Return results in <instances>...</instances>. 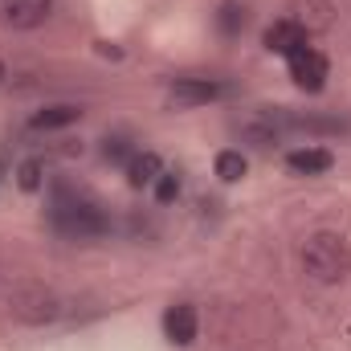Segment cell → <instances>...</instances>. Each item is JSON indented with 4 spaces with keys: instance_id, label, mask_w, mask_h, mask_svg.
Listing matches in <instances>:
<instances>
[{
    "instance_id": "obj_15",
    "label": "cell",
    "mask_w": 351,
    "mask_h": 351,
    "mask_svg": "<svg viewBox=\"0 0 351 351\" xmlns=\"http://www.w3.org/2000/svg\"><path fill=\"white\" fill-rule=\"evenodd\" d=\"M41 172H45L41 160H25V164L16 168V184H21L25 192H37V188H41Z\"/></svg>"
},
{
    "instance_id": "obj_6",
    "label": "cell",
    "mask_w": 351,
    "mask_h": 351,
    "mask_svg": "<svg viewBox=\"0 0 351 351\" xmlns=\"http://www.w3.org/2000/svg\"><path fill=\"white\" fill-rule=\"evenodd\" d=\"M286 66H290V78H294V86H298V90L319 94V90L327 86L331 66H327V58H323L315 45H306V49H298L294 58H286Z\"/></svg>"
},
{
    "instance_id": "obj_5",
    "label": "cell",
    "mask_w": 351,
    "mask_h": 351,
    "mask_svg": "<svg viewBox=\"0 0 351 351\" xmlns=\"http://www.w3.org/2000/svg\"><path fill=\"white\" fill-rule=\"evenodd\" d=\"M233 131H237V139L250 143V147H274V143H282V135H286L278 110H254V114L237 119Z\"/></svg>"
},
{
    "instance_id": "obj_9",
    "label": "cell",
    "mask_w": 351,
    "mask_h": 351,
    "mask_svg": "<svg viewBox=\"0 0 351 351\" xmlns=\"http://www.w3.org/2000/svg\"><path fill=\"white\" fill-rule=\"evenodd\" d=\"M196 331H200V315H196L192 302H172L164 311V335H168V343L188 348V343H196Z\"/></svg>"
},
{
    "instance_id": "obj_13",
    "label": "cell",
    "mask_w": 351,
    "mask_h": 351,
    "mask_svg": "<svg viewBox=\"0 0 351 351\" xmlns=\"http://www.w3.org/2000/svg\"><path fill=\"white\" fill-rule=\"evenodd\" d=\"M217 180H225V184H237V180H245L250 172V160L237 152V147H225V152H217Z\"/></svg>"
},
{
    "instance_id": "obj_14",
    "label": "cell",
    "mask_w": 351,
    "mask_h": 351,
    "mask_svg": "<svg viewBox=\"0 0 351 351\" xmlns=\"http://www.w3.org/2000/svg\"><path fill=\"white\" fill-rule=\"evenodd\" d=\"M102 160H106V164H123V168H127V164L135 160V147H131L123 135H110V139H102Z\"/></svg>"
},
{
    "instance_id": "obj_10",
    "label": "cell",
    "mask_w": 351,
    "mask_h": 351,
    "mask_svg": "<svg viewBox=\"0 0 351 351\" xmlns=\"http://www.w3.org/2000/svg\"><path fill=\"white\" fill-rule=\"evenodd\" d=\"M286 168L294 176H327L335 168V156L327 152V147H315V143H306V147H294V152H286Z\"/></svg>"
},
{
    "instance_id": "obj_2",
    "label": "cell",
    "mask_w": 351,
    "mask_h": 351,
    "mask_svg": "<svg viewBox=\"0 0 351 351\" xmlns=\"http://www.w3.org/2000/svg\"><path fill=\"white\" fill-rule=\"evenodd\" d=\"M302 274L319 286H339L351 274V241L335 229H315L298 250Z\"/></svg>"
},
{
    "instance_id": "obj_3",
    "label": "cell",
    "mask_w": 351,
    "mask_h": 351,
    "mask_svg": "<svg viewBox=\"0 0 351 351\" xmlns=\"http://www.w3.org/2000/svg\"><path fill=\"white\" fill-rule=\"evenodd\" d=\"M8 315L25 327H45L62 315V298L41 282H16L8 290Z\"/></svg>"
},
{
    "instance_id": "obj_1",
    "label": "cell",
    "mask_w": 351,
    "mask_h": 351,
    "mask_svg": "<svg viewBox=\"0 0 351 351\" xmlns=\"http://www.w3.org/2000/svg\"><path fill=\"white\" fill-rule=\"evenodd\" d=\"M49 229L62 237V241H98L110 233V217L102 213L98 200H90L74 188H53V200H49Z\"/></svg>"
},
{
    "instance_id": "obj_17",
    "label": "cell",
    "mask_w": 351,
    "mask_h": 351,
    "mask_svg": "<svg viewBox=\"0 0 351 351\" xmlns=\"http://www.w3.org/2000/svg\"><path fill=\"white\" fill-rule=\"evenodd\" d=\"M241 25H245V8H237V4H225V8H221V29H225V33H237Z\"/></svg>"
},
{
    "instance_id": "obj_4",
    "label": "cell",
    "mask_w": 351,
    "mask_h": 351,
    "mask_svg": "<svg viewBox=\"0 0 351 351\" xmlns=\"http://www.w3.org/2000/svg\"><path fill=\"white\" fill-rule=\"evenodd\" d=\"M53 16V0H0V29L29 33Z\"/></svg>"
},
{
    "instance_id": "obj_11",
    "label": "cell",
    "mask_w": 351,
    "mask_h": 351,
    "mask_svg": "<svg viewBox=\"0 0 351 351\" xmlns=\"http://www.w3.org/2000/svg\"><path fill=\"white\" fill-rule=\"evenodd\" d=\"M82 119V106L74 102H58V106H45L29 119V131H62V127H74Z\"/></svg>"
},
{
    "instance_id": "obj_7",
    "label": "cell",
    "mask_w": 351,
    "mask_h": 351,
    "mask_svg": "<svg viewBox=\"0 0 351 351\" xmlns=\"http://www.w3.org/2000/svg\"><path fill=\"white\" fill-rule=\"evenodd\" d=\"M221 94H225V86L213 82V78H176L172 86H168V106H176V110H196V106L217 102Z\"/></svg>"
},
{
    "instance_id": "obj_16",
    "label": "cell",
    "mask_w": 351,
    "mask_h": 351,
    "mask_svg": "<svg viewBox=\"0 0 351 351\" xmlns=\"http://www.w3.org/2000/svg\"><path fill=\"white\" fill-rule=\"evenodd\" d=\"M176 196H180V176L176 172H160L156 176V200H160V204H172Z\"/></svg>"
},
{
    "instance_id": "obj_8",
    "label": "cell",
    "mask_w": 351,
    "mask_h": 351,
    "mask_svg": "<svg viewBox=\"0 0 351 351\" xmlns=\"http://www.w3.org/2000/svg\"><path fill=\"white\" fill-rule=\"evenodd\" d=\"M265 49L269 53H278V58H294L298 49H306L311 45V33L298 25V21H290V16H282V21H274L269 29H265Z\"/></svg>"
},
{
    "instance_id": "obj_18",
    "label": "cell",
    "mask_w": 351,
    "mask_h": 351,
    "mask_svg": "<svg viewBox=\"0 0 351 351\" xmlns=\"http://www.w3.org/2000/svg\"><path fill=\"white\" fill-rule=\"evenodd\" d=\"M4 78H8V70H4V62H0V86H4Z\"/></svg>"
},
{
    "instance_id": "obj_12",
    "label": "cell",
    "mask_w": 351,
    "mask_h": 351,
    "mask_svg": "<svg viewBox=\"0 0 351 351\" xmlns=\"http://www.w3.org/2000/svg\"><path fill=\"white\" fill-rule=\"evenodd\" d=\"M160 172H164V164H160L156 152H135V160L127 164V180H131V188H152Z\"/></svg>"
}]
</instances>
